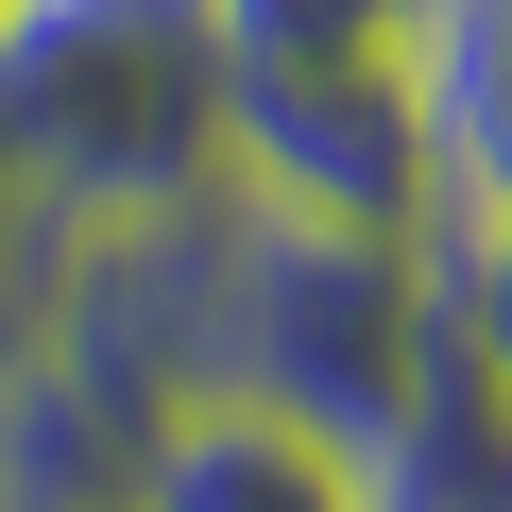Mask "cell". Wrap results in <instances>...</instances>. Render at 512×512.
Instances as JSON below:
<instances>
[{
	"mask_svg": "<svg viewBox=\"0 0 512 512\" xmlns=\"http://www.w3.org/2000/svg\"><path fill=\"white\" fill-rule=\"evenodd\" d=\"M427 376V239H342L205 188V410H291L325 444H376Z\"/></svg>",
	"mask_w": 512,
	"mask_h": 512,
	"instance_id": "cell-2",
	"label": "cell"
},
{
	"mask_svg": "<svg viewBox=\"0 0 512 512\" xmlns=\"http://www.w3.org/2000/svg\"><path fill=\"white\" fill-rule=\"evenodd\" d=\"M0 137L52 239L171 222L222 188V52L205 0H18L0 18Z\"/></svg>",
	"mask_w": 512,
	"mask_h": 512,
	"instance_id": "cell-1",
	"label": "cell"
},
{
	"mask_svg": "<svg viewBox=\"0 0 512 512\" xmlns=\"http://www.w3.org/2000/svg\"><path fill=\"white\" fill-rule=\"evenodd\" d=\"M359 495L376 512H512V393L427 325V376L393 393V427L359 444Z\"/></svg>",
	"mask_w": 512,
	"mask_h": 512,
	"instance_id": "cell-6",
	"label": "cell"
},
{
	"mask_svg": "<svg viewBox=\"0 0 512 512\" xmlns=\"http://www.w3.org/2000/svg\"><path fill=\"white\" fill-rule=\"evenodd\" d=\"M222 188L274 205V222H342V239H427L444 222V171H427V120H410V69H256L222 86Z\"/></svg>",
	"mask_w": 512,
	"mask_h": 512,
	"instance_id": "cell-3",
	"label": "cell"
},
{
	"mask_svg": "<svg viewBox=\"0 0 512 512\" xmlns=\"http://www.w3.org/2000/svg\"><path fill=\"white\" fill-rule=\"evenodd\" d=\"M393 69H410L444 205H512V0H410Z\"/></svg>",
	"mask_w": 512,
	"mask_h": 512,
	"instance_id": "cell-7",
	"label": "cell"
},
{
	"mask_svg": "<svg viewBox=\"0 0 512 512\" xmlns=\"http://www.w3.org/2000/svg\"><path fill=\"white\" fill-rule=\"evenodd\" d=\"M393 35H410V0H205L222 86H256V69H376Z\"/></svg>",
	"mask_w": 512,
	"mask_h": 512,
	"instance_id": "cell-8",
	"label": "cell"
},
{
	"mask_svg": "<svg viewBox=\"0 0 512 512\" xmlns=\"http://www.w3.org/2000/svg\"><path fill=\"white\" fill-rule=\"evenodd\" d=\"M137 512H376V495H359V444L291 410H171L137 461Z\"/></svg>",
	"mask_w": 512,
	"mask_h": 512,
	"instance_id": "cell-5",
	"label": "cell"
},
{
	"mask_svg": "<svg viewBox=\"0 0 512 512\" xmlns=\"http://www.w3.org/2000/svg\"><path fill=\"white\" fill-rule=\"evenodd\" d=\"M137 461H154V427L120 393H86L35 325L0 342V512H137Z\"/></svg>",
	"mask_w": 512,
	"mask_h": 512,
	"instance_id": "cell-4",
	"label": "cell"
},
{
	"mask_svg": "<svg viewBox=\"0 0 512 512\" xmlns=\"http://www.w3.org/2000/svg\"><path fill=\"white\" fill-rule=\"evenodd\" d=\"M427 325L512 393V205H444L427 222Z\"/></svg>",
	"mask_w": 512,
	"mask_h": 512,
	"instance_id": "cell-9",
	"label": "cell"
},
{
	"mask_svg": "<svg viewBox=\"0 0 512 512\" xmlns=\"http://www.w3.org/2000/svg\"><path fill=\"white\" fill-rule=\"evenodd\" d=\"M0 18H18V0H0Z\"/></svg>",
	"mask_w": 512,
	"mask_h": 512,
	"instance_id": "cell-10",
	"label": "cell"
}]
</instances>
